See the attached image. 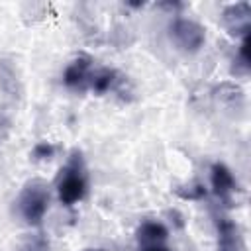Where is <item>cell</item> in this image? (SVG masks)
I'll return each instance as SVG.
<instances>
[{
	"label": "cell",
	"mask_w": 251,
	"mask_h": 251,
	"mask_svg": "<svg viewBox=\"0 0 251 251\" xmlns=\"http://www.w3.org/2000/svg\"><path fill=\"white\" fill-rule=\"evenodd\" d=\"M55 188H57V196H59L61 204H65V206H75L86 196L88 173H86V165H84L80 151H73V155L61 167Z\"/></svg>",
	"instance_id": "6da1fadb"
},
{
	"label": "cell",
	"mask_w": 251,
	"mask_h": 251,
	"mask_svg": "<svg viewBox=\"0 0 251 251\" xmlns=\"http://www.w3.org/2000/svg\"><path fill=\"white\" fill-rule=\"evenodd\" d=\"M16 206L18 214L27 226H39L49 210V186L39 178L25 182Z\"/></svg>",
	"instance_id": "7a4b0ae2"
},
{
	"label": "cell",
	"mask_w": 251,
	"mask_h": 251,
	"mask_svg": "<svg viewBox=\"0 0 251 251\" xmlns=\"http://www.w3.org/2000/svg\"><path fill=\"white\" fill-rule=\"evenodd\" d=\"M169 35H171V41L176 45V49L190 55L198 53L206 43V29L190 18L176 16L169 25Z\"/></svg>",
	"instance_id": "3957f363"
},
{
	"label": "cell",
	"mask_w": 251,
	"mask_h": 251,
	"mask_svg": "<svg viewBox=\"0 0 251 251\" xmlns=\"http://www.w3.org/2000/svg\"><path fill=\"white\" fill-rule=\"evenodd\" d=\"M94 61L88 55H78L75 57L63 73V82L67 88L75 90V92H86L90 88V78L94 73Z\"/></svg>",
	"instance_id": "277c9868"
},
{
	"label": "cell",
	"mask_w": 251,
	"mask_h": 251,
	"mask_svg": "<svg viewBox=\"0 0 251 251\" xmlns=\"http://www.w3.org/2000/svg\"><path fill=\"white\" fill-rule=\"evenodd\" d=\"M222 22L231 35H247L251 29V4L249 2H235L224 8Z\"/></svg>",
	"instance_id": "5b68a950"
},
{
	"label": "cell",
	"mask_w": 251,
	"mask_h": 251,
	"mask_svg": "<svg viewBox=\"0 0 251 251\" xmlns=\"http://www.w3.org/2000/svg\"><path fill=\"white\" fill-rule=\"evenodd\" d=\"M210 184L214 194L222 200V202H229L233 192H235V178L231 175V171L224 165V163H214L210 169Z\"/></svg>",
	"instance_id": "8992f818"
},
{
	"label": "cell",
	"mask_w": 251,
	"mask_h": 251,
	"mask_svg": "<svg viewBox=\"0 0 251 251\" xmlns=\"http://www.w3.org/2000/svg\"><path fill=\"white\" fill-rule=\"evenodd\" d=\"M218 227V251H243L239 227L233 220L222 216L216 222Z\"/></svg>",
	"instance_id": "52a82bcc"
},
{
	"label": "cell",
	"mask_w": 251,
	"mask_h": 251,
	"mask_svg": "<svg viewBox=\"0 0 251 251\" xmlns=\"http://www.w3.org/2000/svg\"><path fill=\"white\" fill-rule=\"evenodd\" d=\"M169 229L161 222H143L137 229V243L143 245H155V243H167Z\"/></svg>",
	"instance_id": "ba28073f"
},
{
	"label": "cell",
	"mask_w": 251,
	"mask_h": 251,
	"mask_svg": "<svg viewBox=\"0 0 251 251\" xmlns=\"http://www.w3.org/2000/svg\"><path fill=\"white\" fill-rule=\"evenodd\" d=\"M0 90L12 98L20 96V92H22L18 71H16L14 63L8 59H0Z\"/></svg>",
	"instance_id": "9c48e42d"
},
{
	"label": "cell",
	"mask_w": 251,
	"mask_h": 251,
	"mask_svg": "<svg viewBox=\"0 0 251 251\" xmlns=\"http://www.w3.org/2000/svg\"><path fill=\"white\" fill-rule=\"evenodd\" d=\"M55 155V147L49 143V141H39L33 149H31V157L35 161H45V159H51Z\"/></svg>",
	"instance_id": "30bf717a"
},
{
	"label": "cell",
	"mask_w": 251,
	"mask_h": 251,
	"mask_svg": "<svg viewBox=\"0 0 251 251\" xmlns=\"http://www.w3.org/2000/svg\"><path fill=\"white\" fill-rule=\"evenodd\" d=\"M24 251H49V243H47L45 237L37 235V237H33V239L27 241V245L24 247Z\"/></svg>",
	"instance_id": "8fae6325"
},
{
	"label": "cell",
	"mask_w": 251,
	"mask_h": 251,
	"mask_svg": "<svg viewBox=\"0 0 251 251\" xmlns=\"http://www.w3.org/2000/svg\"><path fill=\"white\" fill-rule=\"evenodd\" d=\"M139 251H171L167 247V243H155V245H143L139 247Z\"/></svg>",
	"instance_id": "7c38bea8"
},
{
	"label": "cell",
	"mask_w": 251,
	"mask_h": 251,
	"mask_svg": "<svg viewBox=\"0 0 251 251\" xmlns=\"http://www.w3.org/2000/svg\"><path fill=\"white\" fill-rule=\"evenodd\" d=\"M86 251H102V249H86Z\"/></svg>",
	"instance_id": "4fadbf2b"
}]
</instances>
